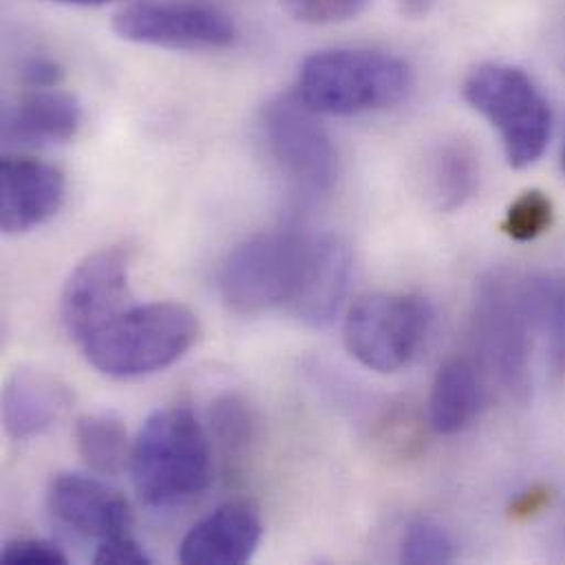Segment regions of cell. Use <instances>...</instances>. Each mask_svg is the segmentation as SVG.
I'll return each instance as SVG.
<instances>
[{"label":"cell","mask_w":565,"mask_h":565,"mask_svg":"<svg viewBox=\"0 0 565 565\" xmlns=\"http://www.w3.org/2000/svg\"><path fill=\"white\" fill-rule=\"evenodd\" d=\"M434 326L429 301L412 292H372L356 299L343 326L348 352L367 370L394 374L427 343Z\"/></svg>","instance_id":"52a82bcc"},{"label":"cell","mask_w":565,"mask_h":565,"mask_svg":"<svg viewBox=\"0 0 565 565\" xmlns=\"http://www.w3.org/2000/svg\"><path fill=\"white\" fill-rule=\"evenodd\" d=\"M4 565H64L66 555L51 542L18 540L2 551Z\"/></svg>","instance_id":"d4e9b609"},{"label":"cell","mask_w":565,"mask_h":565,"mask_svg":"<svg viewBox=\"0 0 565 565\" xmlns=\"http://www.w3.org/2000/svg\"><path fill=\"white\" fill-rule=\"evenodd\" d=\"M284 9L306 24H334L354 18L367 0H280Z\"/></svg>","instance_id":"cb8c5ba5"},{"label":"cell","mask_w":565,"mask_h":565,"mask_svg":"<svg viewBox=\"0 0 565 565\" xmlns=\"http://www.w3.org/2000/svg\"><path fill=\"white\" fill-rule=\"evenodd\" d=\"M548 504H551V491L544 489V487H535V489L522 493V495L513 502L511 515H513L515 520H529V518L542 513Z\"/></svg>","instance_id":"83f0119b"},{"label":"cell","mask_w":565,"mask_h":565,"mask_svg":"<svg viewBox=\"0 0 565 565\" xmlns=\"http://www.w3.org/2000/svg\"><path fill=\"white\" fill-rule=\"evenodd\" d=\"M317 234L271 230L238 245L218 271L225 303L238 315L290 308L312 256Z\"/></svg>","instance_id":"5b68a950"},{"label":"cell","mask_w":565,"mask_h":565,"mask_svg":"<svg viewBox=\"0 0 565 565\" xmlns=\"http://www.w3.org/2000/svg\"><path fill=\"white\" fill-rule=\"evenodd\" d=\"M553 216L555 210L551 196L542 190H529L511 203L502 221V232L518 243H529L551 230Z\"/></svg>","instance_id":"603a6c76"},{"label":"cell","mask_w":565,"mask_h":565,"mask_svg":"<svg viewBox=\"0 0 565 565\" xmlns=\"http://www.w3.org/2000/svg\"><path fill=\"white\" fill-rule=\"evenodd\" d=\"M53 2L77 4V7H102V4H108V2H113V0H53Z\"/></svg>","instance_id":"f1b7e54d"},{"label":"cell","mask_w":565,"mask_h":565,"mask_svg":"<svg viewBox=\"0 0 565 565\" xmlns=\"http://www.w3.org/2000/svg\"><path fill=\"white\" fill-rule=\"evenodd\" d=\"M564 66H565V42H564Z\"/></svg>","instance_id":"4dcf8cb0"},{"label":"cell","mask_w":565,"mask_h":565,"mask_svg":"<svg viewBox=\"0 0 565 565\" xmlns=\"http://www.w3.org/2000/svg\"><path fill=\"white\" fill-rule=\"evenodd\" d=\"M82 108L68 93L33 88L2 110V141L9 146H53L75 137Z\"/></svg>","instance_id":"2e32d148"},{"label":"cell","mask_w":565,"mask_h":565,"mask_svg":"<svg viewBox=\"0 0 565 565\" xmlns=\"http://www.w3.org/2000/svg\"><path fill=\"white\" fill-rule=\"evenodd\" d=\"M462 95L498 130L511 168L522 170L544 157L553 135V113L540 86L522 68L480 64L467 75Z\"/></svg>","instance_id":"8992f818"},{"label":"cell","mask_w":565,"mask_h":565,"mask_svg":"<svg viewBox=\"0 0 565 565\" xmlns=\"http://www.w3.org/2000/svg\"><path fill=\"white\" fill-rule=\"evenodd\" d=\"M263 540V522L256 509L245 502H232L190 529L179 548V562L185 565L247 564Z\"/></svg>","instance_id":"4fadbf2b"},{"label":"cell","mask_w":565,"mask_h":565,"mask_svg":"<svg viewBox=\"0 0 565 565\" xmlns=\"http://www.w3.org/2000/svg\"><path fill=\"white\" fill-rule=\"evenodd\" d=\"M113 29L128 42L172 51H216L238 35L234 18L207 0H137L115 13Z\"/></svg>","instance_id":"9c48e42d"},{"label":"cell","mask_w":565,"mask_h":565,"mask_svg":"<svg viewBox=\"0 0 565 565\" xmlns=\"http://www.w3.org/2000/svg\"><path fill=\"white\" fill-rule=\"evenodd\" d=\"M132 482L150 509H170L201 495L212 476L210 438L185 405L157 409L130 454Z\"/></svg>","instance_id":"6da1fadb"},{"label":"cell","mask_w":565,"mask_h":565,"mask_svg":"<svg viewBox=\"0 0 565 565\" xmlns=\"http://www.w3.org/2000/svg\"><path fill=\"white\" fill-rule=\"evenodd\" d=\"M260 130L276 168L306 201L326 196L339 177L337 148L317 113L297 97L271 99L260 113Z\"/></svg>","instance_id":"ba28073f"},{"label":"cell","mask_w":565,"mask_h":565,"mask_svg":"<svg viewBox=\"0 0 565 565\" xmlns=\"http://www.w3.org/2000/svg\"><path fill=\"white\" fill-rule=\"evenodd\" d=\"M66 196L64 174L44 161L7 157L0 168V227L4 234H26L49 223Z\"/></svg>","instance_id":"8fae6325"},{"label":"cell","mask_w":565,"mask_h":565,"mask_svg":"<svg viewBox=\"0 0 565 565\" xmlns=\"http://www.w3.org/2000/svg\"><path fill=\"white\" fill-rule=\"evenodd\" d=\"M210 423L216 443L230 458L245 456L256 436L254 414L238 396H223L212 405Z\"/></svg>","instance_id":"44dd1931"},{"label":"cell","mask_w":565,"mask_h":565,"mask_svg":"<svg viewBox=\"0 0 565 565\" xmlns=\"http://www.w3.org/2000/svg\"><path fill=\"white\" fill-rule=\"evenodd\" d=\"M352 274V254L334 234H317L303 284L288 308L310 328L330 326L345 299Z\"/></svg>","instance_id":"9a60e30c"},{"label":"cell","mask_w":565,"mask_h":565,"mask_svg":"<svg viewBox=\"0 0 565 565\" xmlns=\"http://www.w3.org/2000/svg\"><path fill=\"white\" fill-rule=\"evenodd\" d=\"M75 447L86 467L99 476H119L132 454L124 423L106 412L77 418Z\"/></svg>","instance_id":"ffe728a7"},{"label":"cell","mask_w":565,"mask_h":565,"mask_svg":"<svg viewBox=\"0 0 565 565\" xmlns=\"http://www.w3.org/2000/svg\"><path fill=\"white\" fill-rule=\"evenodd\" d=\"M73 394L55 374L18 367L2 390V425L15 440H29L57 425L71 409Z\"/></svg>","instance_id":"5bb4252c"},{"label":"cell","mask_w":565,"mask_h":565,"mask_svg":"<svg viewBox=\"0 0 565 565\" xmlns=\"http://www.w3.org/2000/svg\"><path fill=\"white\" fill-rule=\"evenodd\" d=\"M484 405L480 370L467 359L449 361L434 379L429 394V425L436 434L454 436L471 425Z\"/></svg>","instance_id":"ac0fdd59"},{"label":"cell","mask_w":565,"mask_h":565,"mask_svg":"<svg viewBox=\"0 0 565 565\" xmlns=\"http://www.w3.org/2000/svg\"><path fill=\"white\" fill-rule=\"evenodd\" d=\"M420 188L438 212L462 210L480 188V157L465 139H445L429 148L420 168Z\"/></svg>","instance_id":"e0dca14e"},{"label":"cell","mask_w":565,"mask_h":565,"mask_svg":"<svg viewBox=\"0 0 565 565\" xmlns=\"http://www.w3.org/2000/svg\"><path fill=\"white\" fill-rule=\"evenodd\" d=\"M456 555L449 533L431 520H414L401 537V562L409 565L451 564Z\"/></svg>","instance_id":"7402d4cb"},{"label":"cell","mask_w":565,"mask_h":565,"mask_svg":"<svg viewBox=\"0 0 565 565\" xmlns=\"http://www.w3.org/2000/svg\"><path fill=\"white\" fill-rule=\"evenodd\" d=\"M196 315L174 301L128 306L79 348L86 361L113 379H139L183 359L199 341Z\"/></svg>","instance_id":"3957f363"},{"label":"cell","mask_w":565,"mask_h":565,"mask_svg":"<svg viewBox=\"0 0 565 565\" xmlns=\"http://www.w3.org/2000/svg\"><path fill=\"white\" fill-rule=\"evenodd\" d=\"M562 166H564V172H565V150H564V159H562Z\"/></svg>","instance_id":"f546056e"},{"label":"cell","mask_w":565,"mask_h":565,"mask_svg":"<svg viewBox=\"0 0 565 565\" xmlns=\"http://www.w3.org/2000/svg\"><path fill=\"white\" fill-rule=\"evenodd\" d=\"M524 290L546 361L555 374H565V271L526 276Z\"/></svg>","instance_id":"d6986e66"},{"label":"cell","mask_w":565,"mask_h":565,"mask_svg":"<svg viewBox=\"0 0 565 565\" xmlns=\"http://www.w3.org/2000/svg\"><path fill=\"white\" fill-rule=\"evenodd\" d=\"M20 77L31 88H55L62 82L64 71L51 57H31L22 64Z\"/></svg>","instance_id":"4316f807"},{"label":"cell","mask_w":565,"mask_h":565,"mask_svg":"<svg viewBox=\"0 0 565 565\" xmlns=\"http://www.w3.org/2000/svg\"><path fill=\"white\" fill-rule=\"evenodd\" d=\"M53 518L90 540H108L128 533L132 511L128 500L95 478L79 473H60L51 480L46 493Z\"/></svg>","instance_id":"7c38bea8"},{"label":"cell","mask_w":565,"mask_h":565,"mask_svg":"<svg viewBox=\"0 0 565 565\" xmlns=\"http://www.w3.org/2000/svg\"><path fill=\"white\" fill-rule=\"evenodd\" d=\"M93 562L99 565H150V555L128 535H115L99 542Z\"/></svg>","instance_id":"484cf974"},{"label":"cell","mask_w":565,"mask_h":565,"mask_svg":"<svg viewBox=\"0 0 565 565\" xmlns=\"http://www.w3.org/2000/svg\"><path fill=\"white\" fill-rule=\"evenodd\" d=\"M414 86L409 64L374 49H326L308 55L297 99L317 115L352 117L401 104Z\"/></svg>","instance_id":"7a4b0ae2"},{"label":"cell","mask_w":565,"mask_h":565,"mask_svg":"<svg viewBox=\"0 0 565 565\" xmlns=\"http://www.w3.org/2000/svg\"><path fill=\"white\" fill-rule=\"evenodd\" d=\"M471 332L484 370L511 396L526 398L533 390L537 337L522 276L498 269L478 282Z\"/></svg>","instance_id":"277c9868"},{"label":"cell","mask_w":565,"mask_h":565,"mask_svg":"<svg viewBox=\"0 0 565 565\" xmlns=\"http://www.w3.org/2000/svg\"><path fill=\"white\" fill-rule=\"evenodd\" d=\"M130 258L110 247L82 260L68 276L60 297V315L66 332L82 343L128 308Z\"/></svg>","instance_id":"30bf717a"}]
</instances>
